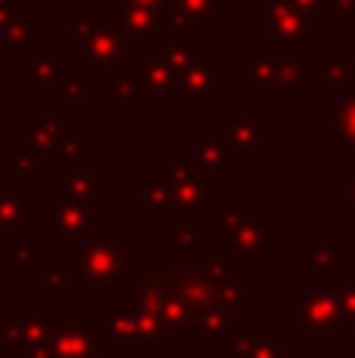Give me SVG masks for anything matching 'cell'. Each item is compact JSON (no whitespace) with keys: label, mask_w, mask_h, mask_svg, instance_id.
Wrapping results in <instances>:
<instances>
[{"label":"cell","mask_w":355,"mask_h":358,"mask_svg":"<svg viewBox=\"0 0 355 358\" xmlns=\"http://www.w3.org/2000/svg\"><path fill=\"white\" fill-rule=\"evenodd\" d=\"M268 76H270V57L258 54V57H252V60H242V85L245 88L268 85Z\"/></svg>","instance_id":"cell-32"},{"label":"cell","mask_w":355,"mask_h":358,"mask_svg":"<svg viewBox=\"0 0 355 358\" xmlns=\"http://www.w3.org/2000/svg\"><path fill=\"white\" fill-rule=\"evenodd\" d=\"M167 22L176 35L182 31H208L214 19L226 13V0H167Z\"/></svg>","instance_id":"cell-11"},{"label":"cell","mask_w":355,"mask_h":358,"mask_svg":"<svg viewBox=\"0 0 355 358\" xmlns=\"http://www.w3.org/2000/svg\"><path fill=\"white\" fill-rule=\"evenodd\" d=\"M57 195L98 201V176L85 173L82 167H57Z\"/></svg>","instance_id":"cell-24"},{"label":"cell","mask_w":355,"mask_h":358,"mask_svg":"<svg viewBox=\"0 0 355 358\" xmlns=\"http://www.w3.org/2000/svg\"><path fill=\"white\" fill-rule=\"evenodd\" d=\"M154 173H161L170 185V214L176 217H198L211 210V173L201 170L195 161H161Z\"/></svg>","instance_id":"cell-6"},{"label":"cell","mask_w":355,"mask_h":358,"mask_svg":"<svg viewBox=\"0 0 355 358\" xmlns=\"http://www.w3.org/2000/svg\"><path fill=\"white\" fill-rule=\"evenodd\" d=\"M73 129L66 117H29L25 123V145L35 151L38 157H54L57 145L66 132Z\"/></svg>","instance_id":"cell-17"},{"label":"cell","mask_w":355,"mask_h":358,"mask_svg":"<svg viewBox=\"0 0 355 358\" xmlns=\"http://www.w3.org/2000/svg\"><path fill=\"white\" fill-rule=\"evenodd\" d=\"M38 161H41V157H38L25 142L16 145V148H13V182H22L25 185V179L38 170Z\"/></svg>","instance_id":"cell-30"},{"label":"cell","mask_w":355,"mask_h":358,"mask_svg":"<svg viewBox=\"0 0 355 358\" xmlns=\"http://www.w3.org/2000/svg\"><path fill=\"white\" fill-rule=\"evenodd\" d=\"M113 19L126 31L132 48H151L164 38H176L173 25L167 22V13L157 6L138 3V0H113Z\"/></svg>","instance_id":"cell-8"},{"label":"cell","mask_w":355,"mask_h":358,"mask_svg":"<svg viewBox=\"0 0 355 358\" xmlns=\"http://www.w3.org/2000/svg\"><path fill=\"white\" fill-rule=\"evenodd\" d=\"M182 101H224L226 98V66L205 48V54L180 76Z\"/></svg>","instance_id":"cell-10"},{"label":"cell","mask_w":355,"mask_h":358,"mask_svg":"<svg viewBox=\"0 0 355 358\" xmlns=\"http://www.w3.org/2000/svg\"><path fill=\"white\" fill-rule=\"evenodd\" d=\"M73 267L79 283L94 289H123L132 283L136 255L126 233H88L73 245Z\"/></svg>","instance_id":"cell-1"},{"label":"cell","mask_w":355,"mask_h":358,"mask_svg":"<svg viewBox=\"0 0 355 358\" xmlns=\"http://www.w3.org/2000/svg\"><path fill=\"white\" fill-rule=\"evenodd\" d=\"M138 3H148V6H157V10H164V6H167V0H138Z\"/></svg>","instance_id":"cell-38"},{"label":"cell","mask_w":355,"mask_h":358,"mask_svg":"<svg viewBox=\"0 0 355 358\" xmlns=\"http://www.w3.org/2000/svg\"><path fill=\"white\" fill-rule=\"evenodd\" d=\"M352 343H355V336H352Z\"/></svg>","instance_id":"cell-39"},{"label":"cell","mask_w":355,"mask_h":358,"mask_svg":"<svg viewBox=\"0 0 355 358\" xmlns=\"http://www.w3.org/2000/svg\"><path fill=\"white\" fill-rule=\"evenodd\" d=\"M327 117H331V142H346L355 148V88L331 101Z\"/></svg>","instance_id":"cell-22"},{"label":"cell","mask_w":355,"mask_h":358,"mask_svg":"<svg viewBox=\"0 0 355 358\" xmlns=\"http://www.w3.org/2000/svg\"><path fill=\"white\" fill-rule=\"evenodd\" d=\"M343 271V267H340ZM337 271V273H340ZM337 273L318 277V283L308 286L296 305V327L299 336L308 343H346L343 321H340V302H337Z\"/></svg>","instance_id":"cell-4"},{"label":"cell","mask_w":355,"mask_h":358,"mask_svg":"<svg viewBox=\"0 0 355 358\" xmlns=\"http://www.w3.org/2000/svg\"><path fill=\"white\" fill-rule=\"evenodd\" d=\"M113 94H117L119 101H145L142 82H138V73L132 69L129 60L113 69Z\"/></svg>","instance_id":"cell-28"},{"label":"cell","mask_w":355,"mask_h":358,"mask_svg":"<svg viewBox=\"0 0 355 358\" xmlns=\"http://www.w3.org/2000/svg\"><path fill=\"white\" fill-rule=\"evenodd\" d=\"M60 98H63V104H73V101H82L85 98V79L82 76H69L66 73V79L60 82Z\"/></svg>","instance_id":"cell-33"},{"label":"cell","mask_w":355,"mask_h":358,"mask_svg":"<svg viewBox=\"0 0 355 358\" xmlns=\"http://www.w3.org/2000/svg\"><path fill=\"white\" fill-rule=\"evenodd\" d=\"M186 157L195 161L201 170L208 173H220L226 164L233 161V151H230V142H226V132L220 129H205L192 145L186 148Z\"/></svg>","instance_id":"cell-16"},{"label":"cell","mask_w":355,"mask_h":358,"mask_svg":"<svg viewBox=\"0 0 355 358\" xmlns=\"http://www.w3.org/2000/svg\"><path fill=\"white\" fill-rule=\"evenodd\" d=\"M343 185H346V204H343V210L349 217H355V173H346L343 176Z\"/></svg>","instance_id":"cell-34"},{"label":"cell","mask_w":355,"mask_h":358,"mask_svg":"<svg viewBox=\"0 0 355 358\" xmlns=\"http://www.w3.org/2000/svg\"><path fill=\"white\" fill-rule=\"evenodd\" d=\"M230 358H289V352L280 349V336H270V334H239L236 343L230 349Z\"/></svg>","instance_id":"cell-23"},{"label":"cell","mask_w":355,"mask_h":358,"mask_svg":"<svg viewBox=\"0 0 355 358\" xmlns=\"http://www.w3.org/2000/svg\"><path fill=\"white\" fill-rule=\"evenodd\" d=\"M305 85V60L296 54H277L270 57V76H268V94L274 101H296Z\"/></svg>","instance_id":"cell-13"},{"label":"cell","mask_w":355,"mask_h":358,"mask_svg":"<svg viewBox=\"0 0 355 358\" xmlns=\"http://www.w3.org/2000/svg\"><path fill=\"white\" fill-rule=\"evenodd\" d=\"M35 214H41L44 242H79L98 229V201L57 195V201L31 204Z\"/></svg>","instance_id":"cell-7"},{"label":"cell","mask_w":355,"mask_h":358,"mask_svg":"<svg viewBox=\"0 0 355 358\" xmlns=\"http://www.w3.org/2000/svg\"><path fill=\"white\" fill-rule=\"evenodd\" d=\"M44 302H66L73 296L75 283V267L73 261H44Z\"/></svg>","instance_id":"cell-21"},{"label":"cell","mask_w":355,"mask_h":358,"mask_svg":"<svg viewBox=\"0 0 355 358\" xmlns=\"http://www.w3.org/2000/svg\"><path fill=\"white\" fill-rule=\"evenodd\" d=\"M29 317L25 315H0V346L10 352H22L29 349Z\"/></svg>","instance_id":"cell-25"},{"label":"cell","mask_w":355,"mask_h":358,"mask_svg":"<svg viewBox=\"0 0 355 358\" xmlns=\"http://www.w3.org/2000/svg\"><path fill=\"white\" fill-rule=\"evenodd\" d=\"M268 120L264 117H239L226 126V142H230L233 157L242 161H255V157H268L270 151V136H268Z\"/></svg>","instance_id":"cell-12"},{"label":"cell","mask_w":355,"mask_h":358,"mask_svg":"<svg viewBox=\"0 0 355 358\" xmlns=\"http://www.w3.org/2000/svg\"><path fill=\"white\" fill-rule=\"evenodd\" d=\"M113 336L101 321H50L44 343L31 346L25 358H110Z\"/></svg>","instance_id":"cell-5"},{"label":"cell","mask_w":355,"mask_h":358,"mask_svg":"<svg viewBox=\"0 0 355 358\" xmlns=\"http://www.w3.org/2000/svg\"><path fill=\"white\" fill-rule=\"evenodd\" d=\"M226 242H230V252L236 255L239 261H261L268 258V217H245L239 227H233L226 233Z\"/></svg>","instance_id":"cell-14"},{"label":"cell","mask_w":355,"mask_h":358,"mask_svg":"<svg viewBox=\"0 0 355 358\" xmlns=\"http://www.w3.org/2000/svg\"><path fill=\"white\" fill-rule=\"evenodd\" d=\"M299 267L312 277H331L343 267V252L337 245H327V242H305L299 248Z\"/></svg>","instance_id":"cell-20"},{"label":"cell","mask_w":355,"mask_h":358,"mask_svg":"<svg viewBox=\"0 0 355 358\" xmlns=\"http://www.w3.org/2000/svg\"><path fill=\"white\" fill-rule=\"evenodd\" d=\"M54 161L57 167H82V161H85V136L79 129H69L57 145Z\"/></svg>","instance_id":"cell-27"},{"label":"cell","mask_w":355,"mask_h":358,"mask_svg":"<svg viewBox=\"0 0 355 358\" xmlns=\"http://www.w3.org/2000/svg\"><path fill=\"white\" fill-rule=\"evenodd\" d=\"M331 10L333 13H352L355 16V0H331Z\"/></svg>","instance_id":"cell-37"},{"label":"cell","mask_w":355,"mask_h":358,"mask_svg":"<svg viewBox=\"0 0 355 358\" xmlns=\"http://www.w3.org/2000/svg\"><path fill=\"white\" fill-rule=\"evenodd\" d=\"M73 57L85 63L88 73L98 69H117L132 57V41L119 29L117 19L82 16L73 19Z\"/></svg>","instance_id":"cell-2"},{"label":"cell","mask_w":355,"mask_h":358,"mask_svg":"<svg viewBox=\"0 0 355 358\" xmlns=\"http://www.w3.org/2000/svg\"><path fill=\"white\" fill-rule=\"evenodd\" d=\"M31 204L25 201L22 182H13L10 189H0V242H13V236L22 233L29 223Z\"/></svg>","instance_id":"cell-18"},{"label":"cell","mask_w":355,"mask_h":358,"mask_svg":"<svg viewBox=\"0 0 355 358\" xmlns=\"http://www.w3.org/2000/svg\"><path fill=\"white\" fill-rule=\"evenodd\" d=\"M314 41V25L289 0L258 3V54H299Z\"/></svg>","instance_id":"cell-3"},{"label":"cell","mask_w":355,"mask_h":358,"mask_svg":"<svg viewBox=\"0 0 355 358\" xmlns=\"http://www.w3.org/2000/svg\"><path fill=\"white\" fill-rule=\"evenodd\" d=\"M170 210V185L161 173H151L142 179V214H164Z\"/></svg>","instance_id":"cell-26"},{"label":"cell","mask_w":355,"mask_h":358,"mask_svg":"<svg viewBox=\"0 0 355 358\" xmlns=\"http://www.w3.org/2000/svg\"><path fill=\"white\" fill-rule=\"evenodd\" d=\"M289 3L314 25V31L327 29V22H331V0H289Z\"/></svg>","instance_id":"cell-31"},{"label":"cell","mask_w":355,"mask_h":358,"mask_svg":"<svg viewBox=\"0 0 355 358\" xmlns=\"http://www.w3.org/2000/svg\"><path fill=\"white\" fill-rule=\"evenodd\" d=\"M38 44H41V19L29 16V13L13 19V22L0 31V57H3V60L29 57Z\"/></svg>","instance_id":"cell-15"},{"label":"cell","mask_w":355,"mask_h":358,"mask_svg":"<svg viewBox=\"0 0 355 358\" xmlns=\"http://www.w3.org/2000/svg\"><path fill=\"white\" fill-rule=\"evenodd\" d=\"M340 252H343V267L355 277V242L352 245H346V248H340Z\"/></svg>","instance_id":"cell-36"},{"label":"cell","mask_w":355,"mask_h":358,"mask_svg":"<svg viewBox=\"0 0 355 358\" xmlns=\"http://www.w3.org/2000/svg\"><path fill=\"white\" fill-rule=\"evenodd\" d=\"M129 63L138 73L145 101H182L180 73L164 60L161 50H157L154 44H151V48H132Z\"/></svg>","instance_id":"cell-9"},{"label":"cell","mask_w":355,"mask_h":358,"mask_svg":"<svg viewBox=\"0 0 355 358\" xmlns=\"http://www.w3.org/2000/svg\"><path fill=\"white\" fill-rule=\"evenodd\" d=\"M343 60H349L355 66V31L352 29L343 35Z\"/></svg>","instance_id":"cell-35"},{"label":"cell","mask_w":355,"mask_h":358,"mask_svg":"<svg viewBox=\"0 0 355 358\" xmlns=\"http://www.w3.org/2000/svg\"><path fill=\"white\" fill-rule=\"evenodd\" d=\"M10 261H13V267H19V271H38V267H44L41 242H19V245H13Z\"/></svg>","instance_id":"cell-29"},{"label":"cell","mask_w":355,"mask_h":358,"mask_svg":"<svg viewBox=\"0 0 355 358\" xmlns=\"http://www.w3.org/2000/svg\"><path fill=\"white\" fill-rule=\"evenodd\" d=\"M25 69H29V82L31 85H60L66 79V60L57 57L54 48L38 44L29 57H25Z\"/></svg>","instance_id":"cell-19"}]
</instances>
